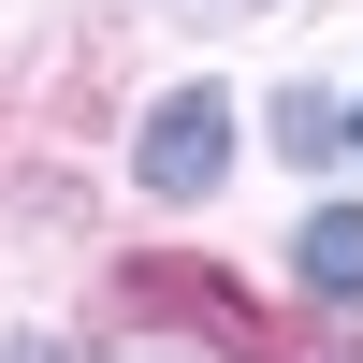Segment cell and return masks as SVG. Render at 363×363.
I'll use <instances>...</instances> for the list:
<instances>
[{"label":"cell","instance_id":"obj_2","mask_svg":"<svg viewBox=\"0 0 363 363\" xmlns=\"http://www.w3.org/2000/svg\"><path fill=\"white\" fill-rule=\"evenodd\" d=\"M306 291L363 306V203H320V218H306Z\"/></svg>","mask_w":363,"mask_h":363},{"label":"cell","instance_id":"obj_3","mask_svg":"<svg viewBox=\"0 0 363 363\" xmlns=\"http://www.w3.org/2000/svg\"><path fill=\"white\" fill-rule=\"evenodd\" d=\"M116 363H203V349H116Z\"/></svg>","mask_w":363,"mask_h":363},{"label":"cell","instance_id":"obj_1","mask_svg":"<svg viewBox=\"0 0 363 363\" xmlns=\"http://www.w3.org/2000/svg\"><path fill=\"white\" fill-rule=\"evenodd\" d=\"M218 160H233V102H218V87H174V102L145 116V145H131V174H145V189H174V203L218 189Z\"/></svg>","mask_w":363,"mask_h":363}]
</instances>
